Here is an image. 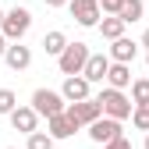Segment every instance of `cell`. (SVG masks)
<instances>
[{
  "label": "cell",
  "mask_w": 149,
  "mask_h": 149,
  "mask_svg": "<svg viewBox=\"0 0 149 149\" xmlns=\"http://www.w3.org/2000/svg\"><path fill=\"white\" fill-rule=\"evenodd\" d=\"M68 7H71V18H74L82 29H96L100 18H103L96 0H68Z\"/></svg>",
  "instance_id": "obj_6"
},
{
  "label": "cell",
  "mask_w": 149,
  "mask_h": 149,
  "mask_svg": "<svg viewBox=\"0 0 149 149\" xmlns=\"http://www.w3.org/2000/svg\"><path fill=\"white\" fill-rule=\"evenodd\" d=\"M25 149H53V139H50L46 132H32L29 142H25Z\"/></svg>",
  "instance_id": "obj_20"
},
{
  "label": "cell",
  "mask_w": 149,
  "mask_h": 149,
  "mask_svg": "<svg viewBox=\"0 0 149 149\" xmlns=\"http://www.w3.org/2000/svg\"><path fill=\"white\" fill-rule=\"evenodd\" d=\"M100 32H103V39H110V43H114V39H121V36H124V22H121V18H100V25H96Z\"/></svg>",
  "instance_id": "obj_17"
},
{
  "label": "cell",
  "mask_w": 149,
  "mask_h": 149,
  "mask_svg": "<svg viewBox=\"0 0 149 149\" xmlns=\"http://www.w3.org/2000/svg\"><path fill=\"white\" fill-rule=\"evenodd\" d=\"M100 4V14H107V18H117V11H121V0H96Z\"/></svg>",
  "instance_id": "obj_22"
},
{
  "label": "cell",
  "mask_w": 149,
  "mask_h": 149,
  "mask_svg": "<svg viewBox=\"0 0 149 149\" xmlns=\"http://www.w3.org/2000/svg\"><path fill=\"white\" fill-rule=\"evenodd\" d=\"M0 25H4V7H0Z\"/></svg>",
  "instance_id": "obj_28"
},
{
  "label": "cell",
  "mask_w": 149,
  "mask_h": 149,
  "mask_svg": "<svg viewBox=\"0 0 149 149\" xmlns=\"http://www.w3.org/2000/svg\"><path fill=\"white\" fill-rule=\"evenodd\" d=\"M46 7H68V0H46Z\"/></svg>",
  "instance_id": "obj_24"
},
{
  "label": "cell",
  "mask_w": 149,
  "mask_h": 149,
  "mask_svg": "<svg viewBox=\"0 0 149 149\" xmlns=\"http://www.w3.org/2000/svg\"><path fill=\"white\" fill-rule=\"evenodd\" d=\"M142 14H146V4L142 0H121V11H117V18L124 25H135V22H142Z\"/></svg>",
  "instance_id": "obj_15"
},
{
  "label": "cell",
  "mask_w": 149,
  "mask_h": 149,
  "mask_svg": "<svg viewBox=\"0 0 149 149\" xmlns=\"http://www.w3.org/2000/svg\"><path fill=\"white\" fill-rule=\"evenodd\" d=\"M124 135V128H121V121H110V117H100V121H92L89 124V139L96 142V146H110L114 139H121Z\"/></svg>",
  "instance_id": "obj_7"
},
{
  "label": "cell",
  "mask_w": 149,
  "mask_h": 149,
  "mask_svg": "<svg viewBox=\"0 0 149 149\" xmlns=\"http://www.w3.org/2000/svg\"><path fill=\"white\" fill-rule=\"evenodd\" d=\"M7 149H14V146H7Z\"/></svg>",
  "instance_id": "obj_30"
},
{
  "label": "cell",
  "mask_w": 149,
  "mask_h": 149,
  "mask_svg": "<svg viewBox=\"0 0 149 149\" xmlns=\"http://www.w3.org/2000/svg\"><path fill=\"white\" fill-rule=\"evenodd\" d=\"M132 124L149 135V107H132Z\"/></svg>",
  "instance_id": "obj_19"
},
{
  "label": "cell",
  "mask_w": 149,
  "mask_h": 149,
  "mask_svg": "<svg viewBox=\"0 0 149 149\" xmlns=\"http://www.w3.org/2000/svg\"><path fill=\"white\" fill-rule=\"evenodd\" d=\"M132 107H149V78H132Z\"/></svg>",
  "instance_id": "obj_18"
},
{
  "label": "cell",
  "mask_w": 149,
  "mask_h": 149,
  "mask_svg": "<svg viewBox=\"0 0 149 149\" xmlns=\"http://www.w3.org/2000/svg\"><path fill=\"white\" fill-rule=\"evenodd\" d=\"M128 85H132V64H110L107 68V89L124 92Z\"/></svg>",
  "instance_id": "obj_13"
},
{
  "label": "cell",
  "mask_w": 149,
  "mask_h": 149,
  "mask_svg": "<svg viewBox=\"0 0 149 149\" xmlns=\"http://www.w3.org/2000/svg\"><path fill=\"white\" fill-rule=\"evenodd\" d=\"M32 110H36V117H57V114H64V100H61V92H53V89H36L32 92V103H29Z\"/></svg>",
  "instance_id": "obj_4"
},
{
  "label": "cell",
  "mask_w": 149,
  "mask_h": 149,
  "mask_svg": "<svg viewBox=\"0 0 149 149\" xmlns=\"http://www.w3.org/2000/svg\"><path fill=\"white\" fill-rule=\"evenodd\" d=\"M107 68H110V57L107 53H89V61L82 68V78L89 85H96V82H107Z\"/></svg>",
  "instance_id": "obj_11"
},
{
  "label": "cell",
  "mask_w": 149,
  "mask_h": 149,
  "mask_svg": "<svg viewBox=\"0 0 149 149\" xmlns=\"http://www.w3.org/2000/svg\"><path fill=\"white\" fill-rule=\"evenodd\" d=\"M4 50H7V39H4V36H0V57H4Z\"/></svg>",
  "instance_id": "obj_26"
},
{
  "label": "cell",
  "mask_w": 149,
  "mask_h": 149,
  "mask_svg": "<svg viewBox=\"0 0 149 149\" xmlns=\"http://www.w3.org/2000/svg\"><path fill=\"white\" fill-rule=\"evenodd\" d=\"M110 64H132L135 57H139V43L135 39H128V36H121V39H114L110 43Z\"/></svg>",
  "instance_id": "obj_10"
},
{
  "label": "cell",
  "mask_w": 149,
  "mask_h": 149,
  "mask_svg": "<svg viewBox=\"0 0 149 149\" xmlns=\"http://www.w3.org/2000/svg\"><path fill=\"white\" fill-rule=\"evenodd\" d=\"M14 107H18V96H14V89H0V114H11Z\"/></svg>",
  "instance_id": "obj_21"
},
{
  "label": "cell",
  "mask_w": 149,
  "mask_h": 149,
  "mask_svg": "<svg viewBox=\"0 0 149 149\" xmlns=\"http://www.w3.org/2000/svg\"><path fill=\"white\" fill-rule=\"evenodd\" d=\"M78 128H74L71 121H68V114H57V117H50L46 121V135L53 139V142H61V139H71Z\"/></svg>",
  "instance_id": "obj_14"
},
{
  "label": "cell",
  "mask_w": 149,
  "mask_h": 149,
  "mask_svg": "<svg viewBox=\"0 0 149 149\" xmlns=\"http://www.w3.org/2000/svg\"><path fill=\"white\" fill-rule=\"evenodd\" d=\"M64 114H68V121H71L74 128H89L92 121H100V117H103V110H100L96 100H82V103H68V107H64Z\"/></svg>",
  "instance_id": "obj_5"
},
{
  "label": "cell",
  "mask_w": 149,
  "mask_h": 149,
  "mask_svg": "<svg viewBox=\"0 0 149 149\" xmlns=\"http://www.w3.org/2000/svg\"><path fill=\"white\" fill-rule=\"evenodd\" d=\"M139 46H146V50H149V29L142 32V43H139Z\"/></svg>",
  "instance_id": "obj_25"
},
{
  "label": "cell",
  "mask_w": 149,
  "mask_h": 149,
  "mask_svg": "<svg viewBox=\"0 0 149 149\" xmlns=\"http://www.w3.org/2000/svg\"><path fill=\"white\" fill-rule=\"evenodd\" d=\"M103 149H132V142L121 135V139H114V142H110V146H103Z\"/></svg>",
  "instance_id": "obj_23"
},
{
  "label": "cell",
  "mask_w": 149,
  "mask_h": 149,
  "mask_svg": "<svg viewBox=\"0 0 149 149\" xmlns=\"http://www.w3.org/2000/svg\"><path fill=\"white\" fill-rule=\"evenodd\" d=\"M4 61H7V68H11V71H25V68L32 64V50H29V46H22V43H7Z\"/></svg>",
  "instance_id": "obj_12"
},
{
  "label": "cell",
  "mask_w": 149,
  "mask_h": 149,
  "mask_svg": "<svg viewBox=\"0 0 149 149\" xmlns=\"http://www.w3.org/2000/svg\"><path fill=\"white\" fill-rule=\"evenodd\" d=\"M85 61H89V43H78V39H74V43L64 46V53L57 57V68H61L64 78H71V74H82Z\"/></svg>",
  "instance_id": "obj_3"
},
{
  "label": "cell",
  "mask_w": 149,
  "mask_h": 149,
  "mask_svg": "<svg viewBox=\"0 0 149 149\" xmlns=\"http://www.w3.org/2000/svg\"><path fill=\"white\" fill-rule=\"evenodd\" d=\"M61 100H64V103H82V100H92V85L82 78V74H71V78H64V85H61Z\"/></svg>",
  "instance_id": "obj_8"
},
{
  "label": "cell",
  "mask_w": 149,
  "mask_h": 149,
  "mask_svg": "<svg viewBox=\"0 0 149 149\" xmlns=\"http://www.w3.org/2000/svg\"><path fill=\"white\" fill-rule=\"evenodd\" d=\"M29 29H32V11H29V7H11V11H4L0 36H4L7 43H22Z\"/></svg>",
  "instance_id": "obj_1"
},
{
  "label": "cell",
  "mask_w": 149,
  "mask_h": 149,
  "mask_svg": "<svg viewBox=\"0 0 149 149\" xmlns=\"http://www.w3.org/2000/svg\"><path fill=\"white\" fill-rule=\"evenodd\" d=\"M7 117H11V128H14V132H22V135L39 132V117H36V110H32V107H14Z\"/></svg>",
  "instance_id": "obj_9"
},
{
  "label": "cell",
  "mask_w": 149,
  "mask_h": 149,
  "mask_svg": "<svg viewBox=\"0 0 149 149\" xmlns=\"http://www.w3.org/2000/svg\"><path fill=\"white\" fill-rule=\"evenodd\" d=\"M146 64H149V50H146Z\"/></svg>",
  "instance_id": "obj_29"
},
{
  "label": "cell",
  "mask_w": 149,
  "mask_h": 149,
  "mask_svg": "<svg viewBox=\"0 0 149 149\" xmlns=\"http://www.w3.org/2000/svg\"><path fill=\"white\" fill-rule=\"evenodd\" d=\"M64 46H68V36H64L61 29H53V32H46V36H43V50L50 53V57H61Z\"/></svg>",
  "instance_id": "obj_16"
},
{
  "label": "cell",
  "mask_w": 149,
  "mask_h": 149,
  "mask_svg": "<svg viewBox=\"0 0 149 149\" xmlns=\"http://www.w3.org/2000/svg\"><path fill=\"white\" fill-rule=\"evenodd\" d=\"M96 103L103 110V117H110V121H128L132 117V100L124 92H117V89H103L96 96Z\"/></svg>",
  "instance_id": "obj_2"
},
{
  "label": "cell",
  "mask_w": 149,
  "mask_h": 149,
  "mask_svg": "<svg viewBox=\"0 0 149 149\" xmlns=\"http://www.w3.org/2000/svg\"><path fill=\"white\" fill-rule=\"evenodd\" d=\"M142 149H149V135H146V142H142Z\"/></svg>",
  "instance_id": "obj_27"
}]
</instances>
